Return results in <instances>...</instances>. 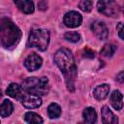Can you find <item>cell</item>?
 <instances>
[{
	"label": "cell",
	"instance_id": "6da1fadb",
	"mask_svg": "<svg viewBox=\"0 0 124 124\" xmlns=\"http://www.w3.org/2000/svg\"><path fill=\"white\" fill-rule=\"evenodd\" d=\"M54 62L63 73L67 88L70 92L75 91V79L77 78V67L74 56L68 48H60L54 54Z\"/></svg>",
	"mask_w": 124,
	"mask_h": 124
},
{
	"label": "cell",
	"instance_id": "7a4b0ae2",
	"mask_svg": "<svg viewBox=\"0 0 124 124\" xmlns=\"http://www.w3.org/2000/svg\"><path fill=\"white\" fill-rule=\"evenodd\" d=\"M21 36L19 28L9 18H2L0 23V39L5 48L15 46Z\"/></svg>",
	"mask_w": 124,
	"mask_h": 124
},
{
	"label": "cell",
	"instance_id": "3957f363",
	"mask_svg": "<svg viewBox=\"0 0 124 124\" xmlns=\"http://www.w3.org/2000/svg\"><path fill=\"white\" fill-rule=\"evenodd\" d=\"M25 92L35 94V95H46L47 94L49 90V85H48V79L46 77L42 78H27L26 79L23 80L22 85Z\"/></svg>",
	"mask_w": 124,
	"mask_h": 124
},
{
	"label": "cell",
	"instance_id": "277c9868",
	"mask_svg": "<svg viewBox=\"0 0 124 124\" xmlns=\"http://www.w3.org/2000/svg\"><path fill=\"white\" fill-rule=\"evenodd\" d=\"M49 44V33L46 29H33L29 34L28 46L35 47L41 51H44L47 48Z\"/></svg>",
	"mask_w": 124,
	"mask_h": 124
},
{
	"label": "cell",
	"instance_id": "5b68a950",
	"mask_svg": "<svg viewBox=\"0 0 124 124\" xmlns=\"http://www.w3.org/2000/svg\"><path fill=\"white\" fill-rule=\"evenodd\" d=\"M97 9L101 14L107 16H117L119 13L118 5L114 0H99Z\"/></svg>",
	"mask_w": 124,
	"mask_h": 124
},
{
	"label": "cell",
	"instance_id": "8992f818",
	"mask_svg": "<svg viewBox=\"0 0 124 124\" xmlns=\"http://www.w3.org/2000/svg\"><path fill=\"white\" fill-rule=\"evenodd\" d=\"M81 21H82L81 15L76 11H70L66 13L63 18L64 24L69 28H76L79 26L81 24Z\"/></svg>",
	"mask_w": 124,
	"mask_h": 124
},
{
	"label": "cell",
	"instance_id": "52a82bcc",
	"mask_svg": "<svg viewBox=\"0 0 124 124\" xmlns=\"http://www.w3.org/2000/svg\"><path fill=\"white\" fill-rule=\"evenodd\" d=\"M21 102L23 107H25L26 108H39L42 104V100L39 95H35L27 92H25L24 96L21 99Z\"/></svg>",
	"mask_w": 124,
	"mask_h": 124
},
{
	"label": "cell",
	"instance_id": "ba28073f",
	"mask_svg": "<svg viewBox=\"0 0 124 124\" xmlns=\"http://www.w3.org/2000/svg\"><path fill=\"white\" fill-rule=\"evenodd\" d=\"M91 30L95 34V36L100 40H106L108 37V29L107 25L99 20H95L91 24Z\"/></svg>",
	"mask_w": 124,
	"mask_h": 124
},
{
	"label": "cell",
	"instance_id": "9c48e42d",
	"mask_svg": "<svg viewBox=\"0 0 124 124\" xmlns=\"http://www.w3.org/2000/svg\"><path fill=\"white\" fill-rule=\"evenodd\" d=\"M42 63H43L42 57L40 55H38L37 53H31V54H29L25 58V60H24V66L30 72L38 70L42 66Z\"/></svg>",
	"mask_w": 124,
	"mask_h": 124
},
{
	"label": "cell",
	"instance_id": "30bf717a",
	"mask_svg": "<svg viewBox=\"0 0 124 124\" xmlns=\"http://www.w3.org/2000/svg\"><path fill=\"white\" fill-rule=\"evenodd\" d=\"M6 92H7V94L9 96H11L12 98L17 99V100H21L22 97L25 94V91H24L23 87L18 85L17 83H11L8 86Z\"/></svg>",
	"mask_w": 124,
	"mask_h": 124
},
{
	"label": "cell",
	"instance_id": "8fae6325",
	"mask_svg": "<svg viewBox=\"0 0 124 124\" xmlns=\"http://www.w3.org/2000/svg\"><path fill=\"white\" fill-rule=\"evenodd\" d=\"M14 3L24 14H32L34 12V4L31 0H14Z\"/></svg>",
	"mask_w": 124,
	"mask_h": 124
},
{
	"label": "cell",
	"instance_id": "7c38bea8",
	"mask_svg": "<svg viewBox=\"0 0 124 124\" xmlns=\"http://www.w3.org/2000/svg\"><path fill=\"white\" fill-rule=\"evenodd\" d=\"M101 113H102L103 123H105V124H115V123H117L118 120H117L116 116L112 113V111L107 106H104L102 108Z\"/></svg>",
	"mask_w": 124,
	"mask_h": 124
},
{
	"label": "cell",
	"instance_id": "4fadbf2b",
	"mask_svg": "<svg viewBox=\"0 0 124 124\" xmlns=\"http://www.w3.org/2000/svg\"><path fill=\"white\" fill-rule=\"evenodd\" d=\"M110 104L116 110H120L123 107V95L119 90H114L110 95Z\"/></svg>",
	"mask_w": 124,
	"mask_h": 124
},
{
	"label": "cell",
	"instance_id": "5bb4252c",
	"mask_svg": "<svg viewBox=\"0 0 124 124\" xmlns=\"http://www.w3.org/2000/svg\"><path fill=\"white\" fill-rule=\"evenodd\" d=\"M108 91H109V86H108V84L104 83V84L98 85V86L94 89L93 95H94V97H95L97 100L102 101V100H104L105 98H107V96L108 95Z\"/></svg>",
	"mask_w": 124,
	"mask_h": 124
},
{
	"label": "cell",
	"instance_id": "9a60e30c",
	"mask_svg": "<svg viewBox=\"0 0 124 124\" xmlns=\"http://www.w3.org/2000/svg\"><path fill=\"white\" fill-rule=\"evenodd\" d=\"M82 115H83V119H84V121L86 123L92 124V123H95L97 121V113H96V110L93 108H91V107L86 108L83 110Z\"/></svg>",
	"mask_w": 124,
	"mask_h": 124
},
{
	"label": "cell",
	"instance_id": "2e32d148",
	"mask_svg": "<svg viewBox=\"0 0 124 124\" xmlns=\"http://www.w3.org/2000/svg\"><path fill=\"white\" fill-rule=\"evenodd\" d=\"M14 110L13 104L9 100H4L0 106V114L2 117H8L12 114Z\"/></svg>",
	"mask_w": 124,
	"mask_h": 124
},
{
	"label": "cell",
	"instance_id": "e0dca14e",
	"mask_svg": "<svg viewBox=\"0 0 124 124\" xmlns=\"http://www.w3.org/2000/svg\"><path fill=\"white\" fill-rule=\"evenodd\" d=\"M47 114L49 116V118H58L61 115V108L59 105L52 103L48 106L47 108Z\"/></svg>",
	"mask_w": 124,
	"mask_h": 124
},
{
	"label": "cell",
	"instance_id": "ac0fdd59",
	"mask_svg": "<svg viewBox=\"0 0 124 124\" xmlns=\"http://www.w3.org/2000/svg\"><path fill=\"white\" fill-rule=\"evenodd\" d=\"M24 119L27 123H30V124H39V123H43V119L41 118V116L35 112H32V111H29V112H26L25 115H24Z\"/></svg>",
	"mask_w": 124,
	"mask_h": 124
},
{
	"label": "cell",
	"instance_id": "d6986e66",
	"mask_svg": "<svg viewBox=\"0 0 124 124\" xmlns=\"http://www.w3.org/2000/svg\"><path fill=\"white\" fill-rule=\"evenodd\" d=\"M116 46L112 44H106L103 48L101 49V54L104 57H111L113 55V53L115 52Z\"/></svg>",
	"mask_w": 124,
	"mask_h": 124
},
{
	"label": "cell",
	"instance_id": "ffe728a7",
	"mask_svg": "<svg viewBox=\"0 0 124 124\" xmlns=\"http://www.w3.org/2000/svg\"><path fill=\"white\" fill-rule=\"evenodd\" d=\"M64 39L69 41V42H72V43H77L79 41L80 36L77 32H67L64 35Z\"/></svg>",
	"mask_w": 124,
	"mask_h": 124
},
{
	"label": "cell",
	"instance_id": "44dd1931",
	"mask_svg": "<svg viewBox=\"0 0 124 124\" xmlns=\"http://www.w3.org/2000/svg\"><path fill=\"white\" fill-rule=\"evenodd\" d=\"M78 7L83 12H90L92 9V2L91 0H80Z\"/></svg>",
	"mask_w": 124,
	"mask_h": 124
},
{
	"label": "cell",
	"instance_id": "7402d4cb",
	"mask_svg": "<svg viewBox=\"0 0 124 124\" xmlns=\"http://www.w3.org/2000/svg\"><path fill=\"white\" fill-rule=\"evenodd\" d=\"M117 30H118V35L121 39L124 40V23L120 22L117 26Z\"/></svg>",
	"mask_w": 124,
	"mask_h": 124
},
{
	"label": "cell",
	"instance_id": "603a6c76",
	"mask_svg": "<svg viewBox=\"0 0 124 124\" xmlns=\"http://www.w3.org/2000/svg\"><path fill=\"white\" fill-rule=\"evenodd\" d=\"M83 56L87 57V58H93L94 57V52L89 48H85L83 50Z\"/></svg>",
	"mask_w": 124,
	"mask_h": 124
}]
</instances>
